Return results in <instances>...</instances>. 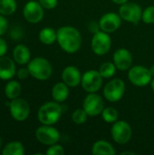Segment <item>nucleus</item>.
<instances>
[{
    "instance_id": "nucleus-33",
    "label": "nucleus",
    "mask_w": 154,
    "mask_h": 155,
    "mask_svg": "<svg viewBox=\"0 0 154 155\" xmlns=\"http://www.w3.org/2000/svg\"><path fill=\"white\" fill-rule=\"evenodd\" d=\"M16 75L19 79L24 80V79H26L30 75V73H29V70L27 67L26 68L23 67V68H20L19 70L16 71Z\"/></svg>"
},
{
    "instance_id": "nucleus-3",
    "label": "nucleus",
    "mask_w": 154,
    "mask_h": 155,
    "mask_svg": "<svg viewBox=\"0 0 154 155\" xmlns=\"http://www.w3.org/2000/svg\"><path fill=\"white\" fill-rule=\"evenodd\" d=\"M30 75L37 80L45 81L53 74V66L50 62L44 57H35L27 64Z\"/></svg>"
},
{
    "instance_id": "nucleus-34",
    "label": "nucleus",
    "mask_w": 154,
    "mask_h": 155,
    "mask_svg": "<svg viewBox=\"0 0 154 155\" xmlns=\"http://www.w3.org/2000/svg\"><path fill=\"white\" fill-rule=\"evenodd\" d=\"M7 49H8V46H7L6 42L3 38L0 37V57L5 55Z\"/></svg>"
},
{
    "instance_id": "nucleus-16",
    "label": "nucleus",
    "mask_w": 154,
    "mask_h": 155,
    "mask_svg": "<svg viewBox=\"0 0 154 155\" xmlns=\"http://www.w3.org/2000/svg\"><path fill=\"white\" fill-rule=\"evenodd\" d=\"M62 79L63 82L65 83L69 87H76L81 84L82 74L77 67L69 65L63 70Z\"/></svg>"
},
{
    "instance_id": "nucleus-25",
    "label": "nucleus",
    "mask_w": 154,
    "mask_h": 155,
    "mask_svg": "<svg viewBox=\"0 0 154 155\" xmlns=\"http://www.w3.org/2000/svg\"><path fill=\"white\" fill-rule=\"evenodd\" d=\"M116 69H117V67L115 66L114 63L106 62V63H103L100 66L99 73L101 74L103 78H111L115 74Z\"/></svg>"
},
{
    "instance_id": "nucleus-11",
    "label": "nucleus",
    "mask_w": 154,
    "mask_h": 155,
    "mask_svg": "<svg viewBox=\"0 0 154 155\" xmlns=\"http://www.w3.org/2000/svg\"><path fill=\"white\" fill-rule=\"evenodd\" d=\"M35 137L39 143L44 145H53L59 142L60 140V133L54 127L51 125L43 124L35 131Z\"/></svg>"
},
{
    "instance_id": "nucleus-19",
    "label": "nucleus",
    "mask_w": 154,
    "mask_h": 155,
    "mask_svg": "<svg viewBox=\"0 0 154 155\" xmlns=\"http://www.w3.org/2000/svg\"><path fill=\"white\" fill-rule=\"evenodd\" d=\"M69 95V86L64 83L59 82L56 83L52 89V97L57 103L64 102Z\"/></svg>"
},
{
    "instance_id": "nucleus-4",
    "label": "nucleus",
    "mask_w": 154,
    "mask_h": 155,
    "mask_svg": "<svg viewBox=\"0 0 154 155\" xmlns=\"http://www.w3.org/2000/svg\"><path fill=\"white\" fill-rule=\"evenodd\" d=\"M128 78L133 85L143 87L151 83L152 75L150 72V69L147 67L143 65H135L129 69Z\"/></svg>"
},
{
    "instance_id": "nucleus-35",
    "label": "nucleus",
    "mask_w": 154,
    "mask_h": 155,
    "mask_svg": "<svg viewBox=\"0 0 154 155\" xmlns=\"http://www.w3.org/2000/svg\"><path fill=\"white\" fill-rule=\"evenodd\" d=\"M113 3L117 4V5H123L126 2H128V0H112Z\"/></svg>"
},
{
    "instance_id": "nucleus-9",
    "label": "nucleus",
    "mask_w": 154,
    "mask_h": 155,
    "mask_svg": "<svg viewBox=\"0 0 154 155\" xmlns=\"http://www.w3.org/2000/svg\"><path fill=\"white\" fill-rule=\"evenodd\" d=\"M119 15L122 19L136 25L139 23L140 20H142L143 9L136 3L126 2L121 5L119 9Z\"/></svg>"
},
{
    "instance_id": "nucleus-37",
    "label": "nucleus",
    "mask_w": 154,
    "mask_h": 155,
    "mask_svg": "<svg viewBox=\"0 0 154 155\" xmlns=\"http://www.w3.org/2000/svg\"><path fill=\"white\" fill-rule=\"evenodd\" d=\"M150 84H151V87H152V91L154 92V77H152V81H151Z\"/></svg>"
},
{
    "instance_id": "nucleus-24",
    "label": "nucleus",
    "mask_w": 154,
    "mask_h": 155,
    "mask_svg": "<svg viewBox=\"0 0 154 155\" xmlns=\"http://www.w3.org/2000/svg\"><path fill=\"white\" fill-rule=\"evenodd\" d=\"M16 0H0V15H10L16 11Z\"/></svg>"
},
{
    "instance_id": "nucleus-36",
    "label": "nucleus",
    "mask_w": 154,
    "mask_h": 155,
    "mask_svg": "<svg viewBox=\"0 0 154 155\" xmlns=\"http://www.w3.org/2000/svg\"><path fill=\"white\" fill-rule=\"evenodd\" d=\"M126 154L135 155V153H133V152H123V153H121V155H126Z\"/></svg>"
},
{
    "instance_id": "nucleus-5",
    "label": "nucleus",
    "mask_w": 154,
    "mask_h": 155,
    "mask_svg": "<svg viewBox=\"0 0 154 155\" xmlns=\"http://www.w3.org/2000/svg\"><path fill=\"white\" fill-rule=\"evenodd\" d=\"M125 93V84L122 79L115 78L111 80L103 88L104 97L111 103L120 101Z\"/></svg>"
},
{
    "instance_id": "nucleus-38",
    "label": "nucleus",
    "mask_w": 154,
    "mask_h": 155,
    "mask_svg": "<svg viewBox=\"0 0 154 155\" xmlns=\"http://www.w3.org/2000/svg\"><path fill=\"white\" fill-rule=\"evenodd\" d=\"M150 72H151V74H152V77H154V65H152V66L150 68Z\"/></svg>"
},
{
    "instance_id": "nucleus-26",
    "label": "nucleus",
    "mask_w": 154,
    "mask_h": 155,
    "mask_svg": "<svg viewBox=\"0 0 154 155\" xmlns=\"http://www.w3.org/2000/svg\"><path fill=\"white\" fill-rule=\"evenodd\" d=\"M102 117L104 122H106L108 124H112V123H115L116 121H118L119 114L115 108L106 107L102 112Z\"/></svg>"
},
{
    "instance_id": "nucleus-31",
    "label": "nucleus",
    "mask_w": 154,
    "mask_h": 155,
    "mask_svg": "<svg viewBox=\"0 0 154 155\" xmlns=\"http://www.w3.org/2000/svg\"><path fill=\"white\" fill-rule=\"evenodd\" d=\"M7 27H8V22H7V20L5 19V15H0V36L3 35L6 32Z\"/></svg>"
},
{
    "instance_id": "nucleus-7",
    "label": "nucleus",
    "mask_w": 154,
    "mask_h": 155,
    "mask_svg": "<svg viewBox=\"0 0 154 155\" xmlns=\"http://www.w3.org/2000/svg\"><path fill=\"white\" fill-rule=\"evenodd\" d=\"M113 141L119 144H126L132 138L133 130L131 125L125 121H116L111 129Z\"/></svg>"
},
{
    "instance_id": "nucleus-20",
    "label": "nucleus",
    "mask_w": 154,
    "mask_h": 155,
    "mask_svg": "<svg viewBox=\"0 0 154 155\" xmlns=\"http://www.w3.org/2000/svg\"><path fill=\"white\" fill-rule=\"evenodd\" d=\"M92 153L93 155H114L116 153L110 143L104 140H99L93 143L92 147Z\"/></svg>"
},
{
    "instance_id": "nucleus-32",
    "label": "nucleus",
    "mask_w": 154,
    "mask_h": 155,
    "mask_svg": "<svg viewBox=\"0 0 154 155\" xmlns=\"http://www.w3.org/2000/svg\"><path fill=\"white\" fill-rule=\"evenodd\" d=\"M10 35L14 38V40H20L23 36V30L20 27H14L11 30Z\"/></svg>"
},
{
    "instance_id": "nucleus-29",
    "label": "nucleus",
    "mask_w": 154,
    "mask_h": 155,
    "mask_svg": "<svg viewBox=\"0 0 154 155\" xmlns=\"http://www.w3.org/2000/svg\"><path fill=\"white\" fill-rule=\"evenodd\" d=\"M64 153V150L63 146H61L57 143L50 145V147L46 151L47 155H63Z\"/></svg>"
},
{
    "instance_id": "nucleus-14",
    "label": "nucleus",
    "mask_w": 154,
    "mask_h": 155,
    "mask_svg": "<svg viewBox=\"0 0 154 155\" xmlns=\"http://www.w3.org/2000/svg\"><path fill=\"white\" fill-rule=\"evenodd\" d=\"M122 24V17L116 13L110 12L104 14L99 20V28L100 30L106 33L115 32Z\"/></svg>"
},
{
    "instance_id": "nucleus-23",
    "label": "nucleus",
    "mask_w": 154,
    "mask_h": 155,
    "mask_svg": "<svg viewBox=\"0 0 154 155\" xmlns=\"http://www.w3.org/2000/svg\"><path fill=\"white\" fill-rule=\"evenodd\" d=\"M25 153V147L20 142L8 143L2 151L3 155H23Z\"/></svg>"
},
{
    "instance_id": "nucleus-10",
    "label": "nucleus",
    "mask_w": 154,
    "mask_h": 155,
    "mask_svg": "<svg viewBox=\"0 0 154 155\" xmlns=\"http://www.w3.org/2000/svg\"><path fill=\"white\" fill-rule=\"evenodd\" d=\"M9 111L14 120L24 122L30 114V106L25 99L17 97L9 103Z\"/></svg>"
},
{
    "instance_id": "nucleus-22",
    "label": "nucleus",
    "mask_w": 154,
    "mask_h": 155,
    "mask_svg": "<svg viewBox=\"0 0 154 155\" xmlns=\"http://www.w3.org/2000/svg\"><path fill=\"white\" fill-rule=\"evenodd\" d=\"M21 91H22L21 84L15 80L9 81L5 87V94L10 100L19 97Z\"/></svg>"
},
{
    "instance_id": "nucleus-8",
    "label": "nucleus",
    "mask_w": 154,
    "mask_h": 155,
    "mask_svg": "<svg viewBox=\"0 0 154 155\" xmlns=\"http://www.w3.org/2000/svg\"><path fill=\"white\" fill-rule=\"evenodd\" d=\"M103 84V76L99 71L89 70L82 75L81 85L87 93L98 92Z\"/></svg>"
},
{
    "instance_id": "nucleus-12",
    "label": "nucleus",
    "mask_w": 154,
    "mask_h": 155,
    "mask_svg": "<svg viewBox=\"0 0 154 155\" xmlns=\"http://www.w3.org/2000/svg\"><path fill=\"white\" fill-rule=\"evenodd\" d=\"M44 7L41 5L39 1L30 0L26 3L23 9V15L25 19L32 24H37L41 22L44 18Z\"/></svg>"
},
{
    "instance_id": "nucleus-2",
    "label": "nucleus",
    "mask_w": 154,
    "mask_h": 155,
    "mask_svg": "<svg viewBox=\"0 0 154 155\" xmlns=\"http://www.w3.org/2000/svg\"><path fill=\"white\" fill-rule=\"evenodd\" d=\"M62 106L57 102H47L38 110L37 118L42 124L53 125L56 124L62 115Z\"/></svg>"
},
{
    "instance_id": "nucleus-1",
    "label": "nucleus",
    "mask_w": 154,
    "mask_h": 155,
    "mask_svg": "<svg viewBox=\"0 0 154 155\" xmlns=\"http://www.w3.org/2000/svg\"><path fill=\"white\" fill-rule=\"evenodd\" d=\"M60 47L68 54L76 53L82 45L79 31L73 26H62L57 30V40Z\"/></svg>"
},
{
    "instance_id": "nucleus-27",
    "label": "nucleus",
    "mask_w": 154,
    "mask_h": 155,
    "mask_svg": "<svg viewBox=\"0 0 154 155\" xmlns=\"http://www.w3.org/2000/svg\"><path fill=\"white\" fill-rule=\"evenodd\" d=\"M88 116L89 115L87 114V113L84 111V108L83 109L79 108V109H76L73 113V114H72V120L76 124H83L84 123L86 122Z\"/></svg>"
},
{
    "instance_id": "nucleus-21",
    "label": "nucleus",
    "mask_w": 154,
    "mask_h": 155,
    "mask_svg": "<svg viewBox=\"0 0 154 155\" xmlns=\"http://www.w3.org/2000/svg\"><path fill=\"white\" fill-rule=\"evenodd\" d=\"M38 37L44 45H52L57 40V31L52 27H44L39 32Z\"/></svg>"
},
{
    "instance_id": "nucleus-15",
    "label": "nucleus",
    "mask_w": 154,
    "mask_h": 155,
    "mask_svg": "<svg viewBox=\"0 0 154 155\" xmlns=\"http://www.w3.org/2000/svg\"><path fill=\"white\" fill-rule=\"evenodd\" d=\"M113 63L118 70L127 71L132 67L133 55L129 50L125 48H120L113 54Z\"/></svg>"
},
{
    "instance_id": "nucleus-13",
    "label": "nucleus",
    "mask_w": 154,
    "mask_h": 155,
    "mask_svg": "<svg viewBox=\"0 0 154 155\" xmlns=\"http://www.w3.org/2000/svg\"><path fill=\"white\" fill-rule=\"evenodd\" d=\"M83 108L89 116H96L101 114L103 111L104 102L96 93H89L84 100Z\"/></svg>"
},
{
    "instance_id": "nucleus-30",
    "label": "nucleus",
    "mask_w": 154,
    "mask_h": 155,
    "mask_svg": "<svg viewBox=\"0 0 154 155\" xmlns=\"http://www.w3.org/2000/svg\"><path fill=\"white\" fill-rule=\"evenodd\" d=\"M39 3L44 9H54L58 4V0H39Z\"/></svg>"
},
{
    "instance_id": "nucleus-6",
    "label": "nucleus",
    "mask_w": 154,
    "mask_h": 155,
    "mask_svg": "<svg viewBox=\"0 0 154 155\" xmlns=\"http://www.w3.org/2000/svg\"><path fill=\"white\" fill-rule=\"evenodd\" d=\"M91 46L93 52L97 55L106 54L112 46V40L108 33L103 31H97L93 34L92 38Z\"/></svg>"
},
{
    "instance_id": "nucleus-28",
    "label": "nucleus",
    "mask_w": 154,
    "mask_h": 155,
    "mask_svg": "<svg viewBox=\"0 0 154 155\" xmlns=\"http://www.w3.org/2000/svg\"><path fill=\"white\" fill-rule=\"evenodd\" d=\"M142 20L145 24H153L154 23V5L148 6L143 11Z\"/></svg>"
},
{
    "instance_id": "nucleus-18",
    "label": "nucleus",
    "mask_w": 154,
    "mask_h": 155,
    "mask_svg": "<svg viewBox=\"0 0 154 155\" xmlns=\"http://www.w3.org/2000/svg\"><path fill=\"white\" fill-rule=\"evenodd\" d=\"M13 58L18 64L25 65L31 60V53L29 48L25 45H17L13 50Z\"/></svg>"
},
{
    "instance_id": "nucleus-39",
    "label": "nucleus",
    "mask_w": 154,
    "mask_h": 155,
    "mask_svg": "<svg viewBox=\"0 0 154 155\" xmlns=\"http://www.w3.org/2000/svg\"><path fill=\"white\" fill-rule=\"evenodd\" d=\"M1 146H2V141H1V138H0V148H1Z\"/></svg>"
},
{
    "instance_id": "nucleus-17",
    "label": "nucleus",
    "mask_w": 154,
    "mask_h": 155,
    "mask_svg": "<svg viewBox=\"0 0 154 155\" xmlns=\"http://www.w3.org/2000/svg\"><path fill=\"white\" fill-rule=\"evenodd\" d=\"M16 74V66L14 59L8 56L0 57V79L10 80Z\"/></svg>"
}]
</instances>
